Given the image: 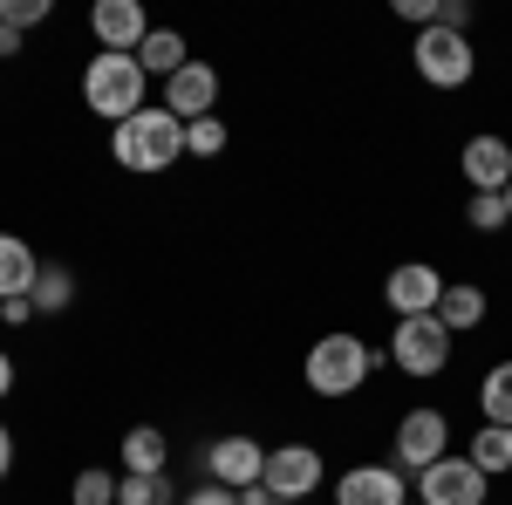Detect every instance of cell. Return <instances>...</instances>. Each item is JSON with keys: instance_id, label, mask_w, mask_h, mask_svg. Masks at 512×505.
Wrapping results in <instances>:
<instances>
[{"instance_id": "2e32d148", "label": "cell", "mask_w": 512, "mask_h": 505, "mask_svg": "<svg viewBox=\"0 0 512 505\" xmlns=\"http://www.w3.org/2000/svg\"><path fill=\"white\" fill-rule=\"evenodd\" d=\"M123 471H137V478L171 471V437H164L158 424H130L123 430Z\"/></svg>"}, {"instance_id": "ba28073f", "label": "cell", "mask_w": 512, "mask_h": 505, "mask_svg": "<svg viewBox=\"0 0 512 505\" xmlns=\"http://www.w3.org/2000/svg\"><path fill=\"white\" fill-rule=\"evenodd\" d=\"M417 505H485V471L465 458V451H451V458H437L431 471H417Z\"/></svg>"}, {"instance_id": "e575fe53", "label": "cell", "mask_w": 512, "mask_h": 505, "mask_svg": "<svg viewBox=\"0 0 512 505\" xmlns=\"http://www.w3.org/2000/svg\"><path fill=\"white\" fill-rule=\"evenodd\" d=\"M506 212H512V185H506Z\"/></svg>"}, {"instance_id": "d590c367", "label": "cell", "mask_w": 512, "mask_h": 505, "mask_svg": "<svg viewBox=\"0 0 512 505\" xmlns=\"http://www.w3.org/2000/svg\"><path fill=\"white\" fill-rule=\"evenodd\" d=\"M410 505H417V499H410Z\"/></svg>"}, {"instance_id": "4fadbf2b", "label": "cell", "mask_w": 512, "mask_h": 505, "mask_svg": "<svg viewBox=\"0 0 512 505\" xmlns=\"http://www.w3.org/2000/svg\"><path fill=\"white\" fill-rule=\"evenodd\" d=\"M212 103H219V69H212V62H185L178 76L164 82V110H171L178 123L212 117Z\"/></svg>"}, {"instance_id": "7402d4cb", "label": "cell", "mask_w": 512, "mask_h": 505, "mask_svg": "<svg viewBox=\"0 0 512 505\" xmlns=\"http://www.w3.org/2000/svg\"><path fill=\"white\" fill-rule=\"evenodd\" d=\"M117 478H123V471L82 465V471H76V485H69V505H117Z\"/></svg>"}, {"instance_id": "603a6c76", "label": "cell", "mask_w": 512, "mask_h": 505, "mask_svg": "<svg viewBox=\"0 0 512 505\" xmlns=\"http://www.w3.org/2000/svg\"><path fill=\"white\" fill-rule=\"evenodd\" d=\"M117 505H178V492H171V478H137V471H123L117 478Z\"/></svg>"}, {"instance_id": "ffe728a7", "label": "cell", "mask_w": 512, "mask_h": 505, "mask_svg": "<svg viewBox=\"0 0 512 505\" xmlns=\"http://www.w3.org/2000/svg\"><path fill=\"white\" fill-rule=\"evenodd\" d=\"M28 301H35V314H69V308H76V273H69V267H55V260H48Z\"/></svg>"}, {"instance_id": "6da1fadb", "label": "cell", "mask_w": 512, "mask_h": 505, "mask_svg": "<svg viewBox=\"0 0 512 505\" xmlns=\"http://www.w3.org/2000/svg\"><path fill=\"white\" fill-rule=\"evenodd\" d=\"M110 157L123 171H137V178H158V171H171L185 157V123L171 110H137L130 123L110 130Z\"/></svg>"}, {"instance_id": "5b68a950", "label": "cell", "mask_w": 512, "mask_h": 505, "mask_svg": "<svg viewBox=\"0 0 512 505\" xmlns=\"http://www.w3.org/2000/svg\"><path fill=\"white\" fill-rule=\"evenodd\" d=\"M390 362L403 369V376H417V383L444 376V362H451V328H444L437 314H410V321H396V328H390Z\"/></svg>"}, {"instance_id": "d4e9b609", "label": "cell", "mask_w": 512, "mask_h": 505, "mask_svg": "<svg viewBox=\"0 0 512 505\" xmlns=\"http://www.w3.org/2000/svg\"><path fill=\"white\" fill-rule=\"evenodd\" d=\"M185 151H192V157H219V151H226V123H219V117L185 123Z\"/></svg>"}, {"instance_id": "44dd1931", "label": "cell", "mask_w": 512, "mask_h": 505, "mask_svg": "<svg viewBox=\"0 0 512 505\" xmlns=\"http://www.w3.org/2000/svg\"><path fill=\"white\" fill-rule=\"evenodd\" d=\"M465 458H472V465L485 471V478H499V471H512V430L485 424V430L472 437V444H465Z\"/></svg>"}, {"instance_id": "7a4b0ae2", "label": "cell", "mask_w": 512, "mask_h": 505, "mask_svg": "<svg viewBox=\"0 0 512 505\" xmlns=\"http://www.w3.org/2000/svg\"><path fill=\"white\" fill-rule=\"evenodd\" d=\"M144 89H151V76L137 69V55H110V48H103V55H89V69H82V103L110 123V130L130 123L137 110H151Z\"/></svg>"}, {"instance_id": "3957f363", "label": "cell", "mask_w": 512, "mask_h": 505, "mask_svg": "<svg viewBox=\"0 0 512 505\" xmlns=\"http://www.w3.org/2000/svg\"><path fill=\"white\" fill-rule=\"evenodd\" d=\"M369 369H376V349L355 335V328H335V335H321L315 349H308V362H301V376H308V389L315 396H355V389L369 383Z\"/></svg>"}, {"instance_id": "d6a6232c", "label": "cell", "mask_w": 512, "mask_h": 505, "mask_svg": "<svg viewBox=\"0 0 512 505\" xmlns=\"http://www.w3.org/2000/svg\"><path fill=\"white\" fill-rule=\"evenodd\" d=\"M239 505H280V499L267 492V485H253V492H239Z\"/></svg>"}, {"instance_id": "d6986e66", "label": "cell", "mask_w": 512, "mask_h": 505, "mask_svg": "<svg viewBox=\"0 0 512 505\" xmlns=\"http://www.w3.org/2000/svg\"><path fill=\"white\" fill-rule=\"evenodd\" d=\"M478 410H485V424L512 430V362H492V369H485V383H478Z\"/></svg>"}, {"instance_id": "9a60e30c", "label": "cell", "mask_w": 512, "mask_h": 505, "mask_svg": "<svg viewBox=\"0 0 512 505\" xmlns=\"http://www.w3.org/2000/svg\"><path fill=\"white\" fill-rule=\"evenodd\" d=\"M41 260L35 246L21 233H0V301H21V294H35V280H41Z\"/></svg>"}, {"instance_id": "8fae6325", "label": "cell", "mask_w": 512, "mask_h": 505, "mask_svg": "<svg viewBox=\"0 0 512 505\" xmlns=\"http://www.w3.org/2000/svg\"><path fill=\"white\" fill-rule=\"evenodd\" d=\"M89 35L110 55H137L144 35H151V14H144V0H96L89 7Z\"/></svg>"}, {"instance_id": "277c9868", "label": "cell", "mask_w": 512, "mask_h": 505, "mask_svg": "<svg viewBox=\"0 0 512 505\" xmlns=\"http://www.w3.org/2000/svg\"><path fill=\"white\" fill-rule=\"evenodd\" d=\"M437 458H451V424H444V410L431 403H417V410H403L390 430V465L403 478H417V471H431Z\"/></svg>"}, {"instance_id": "cb8c5ba5", "label": "cell", "mask_w": 512, "mask_h": 505, "mask_svg": "<svg viewBox=\"0 0 512 505\" xmlns=\"http://www.w3.org/2000/svg\"><path fill=\"white\" fill-rule=\"evenodd\" d=\"M465 219H472L478 233H499V226H512L506 192H472V205H465Z\"/></svg>"}, {"instance_id": "484cf974", "label": "cell", "mask_w": 512, "mask_h": 505, "mask_svg": "<svg viewBox=\"0 0 512 505\" xmlns=\"http://www.w3.org/2000/svg\"><path fill=\"white\" fill-rule=\"evenodd\" d=\"M48 14H55V7H48V0H0V21H7V28H14V35H28V28H41V21H48Z\"/></svg>"}, {"instance_id": "9c48e42d", "label": "cell", "mask_w": 512, "mask_h": 505, "mask_svg": "<svg viewBox=\"0 0 512 505\" xmlns=\"http://www.w3.org/2000/svg\"><path fill=\"white\" fill-rule=\"evenodd\" d=\"M205 478L226 492H253L267 478V444L260 437H212L205 444Z\"/></svg>"}, {"instance_id": "30bf717a", "label": "cell", "mask_w": 512, "mask_h": 505, "mask_svg": "<svg viewBox=\"0 0 512 505\" xmlns=\"http://www.w3.org/2000/svg\"><path fill=\"white\" fill-rule=\"evenodd\" d=\"M444 273L424 267V260H403V267H390V280H383V301H390L396 321H410V314H437V301H444Z\"/></svg>"}, {"instance_id": "8992f818", "label": "cell", "mask_w": 512, "mask_h": 505, "mask_svg": "<svg viewBox=\"0 0 512 505\" xmlns=\"http://www.w3.org/2000/svg\"><path fill=\"white\" fill-rule=\"evenodd\" d=\"M410 55H417V76L431 82V89H465V82L478 76V55L458 28H424Z\"/></svg>"}, {"instance_id": "52a82bcc", "label": "cell", "mask_w": 512, "mask_h": 505, "mask_svg": "<svg viewBox=\"0 0 512 505\" xmlns=\"http://www.w3.org/2000/svg\"><path fill=\"white\" fill-rule=\"evenodd\" d=\"M321 478H328V465H321L315 444H274L260 485H267L280 505H301V499H315V492H321Z\"/></svg>"}, {"instance_id": "ac0fdd59", "label": "cell", "mask_w": 512, "mask_h": 505, "mask_svg": "<svg viewBox=\"0 0 512 505\" xmlns=\"http://www.w3.org/2000/svg\"><path fill=\"white\" fill-rule=\"evenodd\" d=\"M485 308H492V301H485V287H472V280H451V287H444V301H437V321H444L451 335H472L478 321H485Z\"/></svg>"}, {"instance_id": "f546056e", "label": "cell", "mask_w": 512, "mask_h": 505, "mask_svg": "<svg viewBox=\"0 0 512 505\" xmlns=\"http://www.w3.org/2000/svg\"><path fill=\"white\" fill-rule=\"evenodd\" d=\"M35 321V301L21 294V301H0V328H28Z\"/></svg>"}, {"instance_id": "4dcf8cb0", "label": "cell", "mask_w": 512, "mask_h": 505, "mask_svg": "<svg viewBox=\"0 0 512 505\" xmlns=\"http://www.w3.org/2000/svg\"><path fill=\"white\" fill-rule=\"evenodd\" d=\"M7 471H14V430L0 424V478H7Z\"/></svg>"}, {"instance_id": "83f0119b", "label": "cell", "mask_w": 512, "mask_h": 505, "mask_svg": "<svg viewBox=\"0 0 512 505\" xmlns=\"http://www.w3.org/2000/svg\"><path fill=\"white\" fill-rule=\"evenodd\" d=\"M178 505H239V492H226V485H212V478H205V485H198V492H185Z\"/></svg>"}, {"instance_id": "836d02e7", "label": "cell", "mask_w": 512, "mask_h": 505, "mask_svg": "<svg viewBox=\"0 0 512 505\" xmlns=\"http://www.w3.org/2000/svg\"><path fill=\"white\" fill-rule=\"evenodd\" d=\"M14 389V362H7V349H0V396Z\"/></svg>"}, {"instance_id": "5bb4252c", "label": "cell", "mask_w": 512, "mask_h": 505, "mask_svg": "<svg viewBox=\"0 0 512 505\" xmlns=\"http://www.w3.org/2000/svg\"><path fill=\"white\" fill-rule=\"evenodd\" d=\"M458 171H465L472 192H506V185H512V144L485 130V137H472V144L458 151Z\"/></svg>"}, {"instance_id": "f1b7e54d", "label": "cell", "mask_w": 512, "mask_h": 505, "mask_svg": "<svg viewBox=\"0 0 512 505\" xmlns=\"http://www.w3.org/2000/svg\"><path fill=\"white\" fill-rule=\"evenodd\" d=\"M437 28H458V35H465V28H472V7H465V0H437Z\"/></svg>"}, {"instance_id": "1f68e13d", "label": "cell", "mask_w": 512, "mask_h": 505, "mask_svg": "<svg viewBox=\"0 0 512 505\" xmlns=\"http://www.w3.org/2000/svg\"><path fill=\"white\" fill-rule=\"evenodd\" d=\"M7 55H21V35H14V28L0 21V62H7Z\"/></svg>"}, {"instance_id": "7c38bea8", "label": "cell", "mask_w": 512, "mask_h": 505, "mask_svg": "<svg viewBox=\"0 0 512 505\" xmlns=\"http://www.w3.org/2000/svg\"><path fill=\"white\" fill-rule=\"evenodd\" d=\"M335 505H410L403 492V471L383 458V465H349L335 478Z\"/></svg>"}, {"instance_id": "4316f807", "label": "cell", "mask_w": 512, "mask_h": 505, "mask_svg": "<svg viewBox=\"0 0 512 505\" xmlns=\"http://www.w3.org/2000/svg\"><path fill=\"white\" fill-rule=\"evenodd\" d=\"M396 21H417V35L437 28V0H396Z\"/></svg>"}, {"instance_id": "e0dca14e", "label": "cell", "mask_w": 512, "mask_h": 505, "mask_svg": "<svg viewBox=\"0 0 512 505\" xmlns=\"http://www.w3.org/2000/svg\"><path fill=\"white\" fill-rule=\"evenodd\" d=\"M185 62H192V48H185V35H178V28H151V35H144V48H137V69H144V76H158V82H171Z\"/></svg>"}]
</instances>
